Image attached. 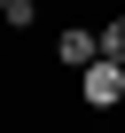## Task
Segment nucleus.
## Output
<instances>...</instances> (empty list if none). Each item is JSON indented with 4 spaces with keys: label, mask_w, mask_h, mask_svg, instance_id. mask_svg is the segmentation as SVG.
Here are the masks:
<instances>
[{
    "label": "nucleus",
    "mask_w": 125,
    "mask_h": 133,
    "mask_svg": "<svg viewBox=\"0 0 125 133\" xmlns=\"http://www.w3.org/2000/svg\"><path fill=\"white\" fill-rule=\"evenodd\" d=\"M55 63H63V71H94V63H102V31H94V24H63Z\"/></svg>",
    "instance_id": "obj_2"
},
{
    "label": "nucleus",
    "mask_w": 125,
    "mask_h": 133,
    "mask_svg": "<svg viewBox=\"0 0 125 133\" xmlns=\"http://www.w3.org/2000/svg\"><path fill=\"white\" fill-rule=\"evenodd\" d=\"M0 16H8V0H0Z\"/></svg>",
    "instance_id": "obj_4"
},
{
    "label": "nucleus",
    "mask_w": 125,
    "mask_h": 133,
    "mask_svg": "<svg viewBox=\"0 0 125 133\" xmlns=\"http://www.w3.org/2000/svg\"><path fill=\"white\" fill-rule=\"evenodd\" d=\"M117 110H125V102H117Z\"/></svg>",
    "instance_id": "obj_5"
},
{
    "label": "nucleus",
    "mask_w": 125,
    "mask_h": 133,
    "mask_svg": "<svg viewBox=\"0 0 125 133\" xmlns=\"http://www.w3.org/2000/svg\"><path fill=\"white\" fill-rule=\"evenodd\" d=\"M94 31H102V55H109V63H125V16H102Z\"/></svg>",
    "instance_id": "obj_3"
},
{
    "label": "nucleus",
    "mask_w": 125,
    "mask_h": 133,
    "mask_svg": "<svg viewBox=\"0 0 125 133\" xmlns=\"http://www.w3.org/2000/svg\"><path fill=\"white\" fill-rule=\"evenodd\" d=\"M78 102H86V110H117V102H125V63L102 55L94 71H78Z\"/></svg>",
    "instance_id": "obj_1"
}]
</instances>
